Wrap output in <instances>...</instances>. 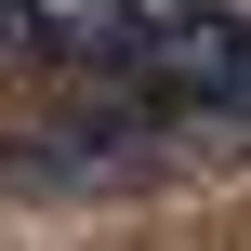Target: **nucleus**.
<instances>
[{
	"label": "nucleus",
	"instance_id": "f257e3e1",
	"mask_svg": "<svg viewBox=\"0 0 251 251\" xmlns=\"http://www.w3.org/2000/svg\"><path fill=\"white\" fill-rule=\"evenodd\" d=\"M238 119H199V106H159V93H119L93 119H53V132H13L0 172L26 199H119V185H172L199 159H238Z\"/></svg>",
	"mask_w": 251,
	"mask_h": 251
}]
</instances>
